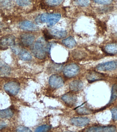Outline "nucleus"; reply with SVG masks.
Wrapping results in <instances>:
<instances>
[{"label": "nucleus", "mask_w": 117, "mask_h": 132, "mask_svg": "<svg viewBox=\"0 0 117 132\" xmlns=\"http://www.w3.org/2000/svg\"><path fill=\"white\" fill-rule=\"evenodd\" d=\"M83 87V82L80 80H74L70 84V89L72 91H79L82 89Z\"/></svg>", "instance_id": "4468645a"}, {"label": "nucleus", "mask_w": 117, "mask_h": 132, "mask_svg": "<svg viewBox=\"0 0 117 132\" xmlns=\"http://www.w3.org/2000/svg\"><path fill=\"white\" fill-rule=\"evenodd\" d=\"M51 128V126L48 125H44L40 126L37 128L35 130V131L36 132H46L50 130Z\"/></svg>", "instance_id": "4be33fe9"}, {"label": "nucleus", "mask_w": 117, "mask_h": 132, "mask_svg": "<svg viewBox=\"0 0 117 132\" xmlns=\"http://www.w3.org/2000/svg\"><path fill=\"white\" fill-rule=\"evenodd\" d=\"M113 119L117 120V107L114 108L111 110Z\"/></svg>", "instance_id": "c85d7f7f"}, {"label": "nucleus", "mask_w": 117, "mask_h": 132, "mask_svg": "<svg viewBox=\"0 0 117 132\" xmlns=\"http://www.w3.org/2000/svg\"><path fill=\"white\" fill-rule=\"evenodd\" d=\"M50 34L54 37L58 38H65L67 35L65 30L59 29H54L50 31Z\"/></svg>", "instance_id": "2eb2a0df"}, {"label": "nucleus", "mask_w": 117, "mask_h": 132, "mask_svg": "<svg viewBox=\"0 0 117 132\" xmlns=\"http://www.w3.org/2000/svg\"><path fill=\"white\" fill-rule=\"evenodd\" d=\"M18 54L19 58L23 61H30L32 59V56L30 53L24 49L19 51Z\"/></svg>", "instance_id": "dca6fc26"}, {"label": "nucleus", "mask_w": 117, "mask_h": 132, "mask_svg": "<svg viewBox=\"0 0 117 132\" xmlns=\"http://www.w3.org/2000/svg\"><path fill=\"white\" fill-rule=\"evenodd\" d=\"M62 99L66 104L71 106L74 105L77 101V97L75 95L71 93L64 95Z\"/></svg>", "instance_id": "9b49d317"}, {"label": "nucleus", "mask_w": 117, "mask_h": 132, "mask_svg": "<svg viewBox=\"0 0 117 132\" xmlns=\"http://www.w3.org/2000/svg\"><path fill=\"white\" fill-rule=\"evenodd\" d=\"M17 3L21 6H26L31 4V0H17Z\"/></svg>", "instance_id": "a878e982"}, {"label": "nucleus", "mask_w": 117, "mask_h": 132, "mask_svg": "<svg viewBox=\"0 0 117 132\" xmlns=\"http://www.w3.org/2000/svg\"><path fill=\"white\" fill-rule=\"evenodd\" d=\"M77 111L79 114L82 115L90 114L92 113V111L90 109L85 107L80 108L77 110Z\"/></svg>", "instance_id": "5701e85b"}, {"label": "nucleus", "mask_w": 117, "mask_h": 132, "mask_svg": "<svg viewBox=\"0 0 117 132\" xmlns=\"http://www.w3.org/2000/svg\"><path fill=\"white\" fill-rule=\"evenodd\" d=\"M116 131V127L113 126H107L93 127L86 130L87 132H115Z\"/></svg>", "instance_id": "9d476101"}, {"label": "nucleus", "mask_w": 117, "mask_h": 132, "mask_svg": "<svg viewBox=\"0 0 117 132\" xmlns=\"http://www.w3.org/2000/svg\"><path fill=\"white\" fill-rule=\"evenodd\" d=\"M15 38L12 35H8L2 37L1 39V48L5 49L14 45Z\"/></svg>", "instance_id": "39448f33"}, {"label": "nucleus", "mask_w": 117, "mask_h": 132, "mask_svg": "<svg viewBox=\"0 0 117 132\" xmlns=\"http://www.w3.org/2000/svg\"><path fill=\"white\" fill-rule=\"evenodd\" d=\"M35 39L34 36L32 34H23L20 37V42L23 46L27 47L32 44Z\"/></svg>", "instance_id": "1a4fd4ad"}, {"label": "nucleus", "mask_w": 117, "mask_h": 132, "mask_svg": "<svg viewBox=\"0 0 117 132\" xmlns=\"http://www.w3.org/2000/svg\"><path fill=\"white\" fill-rule=\"evenodd\" d=\"M104 77V75L102 74L95 71L90 72L86 76L87 79L90 82L101 80Z\"/></svg>", "instance_id": "ddd939ff"}, {"label": "nucleus", "mask_w": 117, "mask_h": 132, "mask_svg": "<svg viewBox=\"0 0 117 132\" xmlns=\"http://www.w3.org/2000/svg\"><path fill=\"white\" fill-rule=\"evenodd\" d=\"M75 2L82 7L87 6L89 5L90 0H74Z\"/></svg>", "instance_id": "b1692460"}, {"label": "nucleus", "mask_w": 117, "mask_h": 132, "mask_svg": "<svg viewBox=\"0 0 117 132\" xmlns=\"http://www.w3.org/2000/svg\"><path fill=\"white\" fill-rule=\"evenodd\" d=\"M61 18L60 14L44 13L41 16V20L42 22L46 23L48 27H52L59 21Z\"/></svg>", "instance_id": "f03ea898"}, {"label": "nucleus", "mask_w": 117, "mask_h": 132, "mask_svg": "<svg viewBox=\"0 0 117 132\" xmlns=\"http://www.w3.org/2000/svg\"><path fill=\"white\" fill-rule=\"evenodd\" d=\"M79 69L78 65L74 63H72L65 67L63 70L64 74L66 77L71 78L78 74Z\"/></svg>", "instance_id": "7ed1b4c3"}, {"label": "nucleus", "mask_w": 117, "mask_h": 132, "mask_svg": "<svg viewBox=\"0 0 117 132\" xmlns=\"http://www.w3.org/2000/svg\"><path fill=\"white\" fill-rule=\"evenodd\" d=\"M63 44L68 48H73L76 45V42L72 37H70L64 39L62 41Z\"/></svg>", "instance_id": "f3484780"}, {"label": "nucleus", "mask_w": 117, "mask_h": 132, "mask_svg": "<svg viewBox=\"0 0 117 132\" xmlns=\"http://www.w3.org/2000/svg\"><path fill=\"white\" fill-rule=\"evenodd\" d=\"M13 115V112L11 109L7 108L1 110L0 111V116L1 118H12Z\"/></svg>", "instance_id": "a211bd4d"}, {"label": "nucleus", "mask_w": 117, "mask_h": 132, "mask_svg": "<svg viewBox=\"0 0 117 132\" xmlns=\"http://www.w3.org/2000/svg\"><path fill=\"white\" fill-rule=\"evenodd\" d=\"M73 56L75 59H84L86 56V54L82 51L76 50L73 52Z\"/></svg>", "instance_id": "aec40b11"}, {"label": "nucleus", "mask_w": 117, "mask_h": 132, "mask_svg": "<svg viewBox=\"0 0 117 132\" xmlns=\"http://www.w3.org/2000/svg\"><path fill=\"white\" fill-rule=\"evenodd\" d=\"M89 119L86 117L74 118L71 120V122L74 125L78 127H84L88 124Z\"/></svg>", "instance_id": "f8f14e48"}, {"label": "nucleus", "mask_w": 117, "mask_h": 132, "mask_svg": "<svg viewBox=\"0 0 117 132\" xmlns=\"http://www.w3.org/2000/svg\"><path fill=\"white\" fill-rule=\"evenodd\" d=\"M63 0H46L48 5L51 6H57L60 5Z\"/></svg>", "instance_id": "393cba45"}, {"label": "nucleus", "mask_w": 117, "mask_h": 132, "mask_svg": "<svg viewBox=\"0 0 117 132\" xmlns=\"http://www.w3.org/2000/svg\"><path fill=\"white\" fill-rule=\"evenodd\" d=\"M93 1L97 4L102 5H109L111 3L113 0H93Z\"/></svg>", "instance_id": "bb28decb"}, {"label": "nucleus", "mask_w": 117, "mask_h": 132, "mask_svg": "<svg viewBox=\"0 0 117 132\" xmlns=\"http://www.w3.org/2000/svg\"><path fill=\"white\" fill-rule=\"evenodd\" d=\"M16 131L17 132H32L31 130L29 128L24 126H19L17 128Z\"/></svg>", "instance_id": "cd10ccee"}, {"label": "nucleus", "mask_w": 117, "mask_h": 132, "mask_svg": "<svg viewBox=\"0 0 117 132\" xmlns=\"http://www.w3.org/2000/svg\"><path fill=\"white\" fill-rule=\"evenodd\" d=\"M20 88V84L15 81L8 82L4 86V89L5 91L12 95H15L17 94Z\"/></svg>", "instance_id": "20e7f679"}, {"label": "nucleus", "mask_w": 117, "mask_h": 132, "mask_svg": "<svg viewBox=\"0 0 117 132\" xmlns=\"http://www.w3.org/2000/svg\"><path fill=\"white\" fill-rule=\"evenodd\" d=\"M49 82L51 87L54 88L62 87L64 84L63 80L61 77L57 75H53L50 77Z\"/></svg>", "instance_id": "0eeeda50"}, {"label": "nucleus", "mask_w": 117, "mask_h": 132, "mask_svg": "<svg viewBox=\"0 0 117 132\" xmlns=\"http://www.w3.org/2000/svg\"><path fill=\"white\" fill-rule=\"evenodd\" d=\"M96 68L101 71H112L117 68V61H109L101 63L97 65Z\"/></svg>", "instance_id": "423d86ee"}, {"label": "nucleus", "mask_w": 117, "mask_h": 132, "mask_svg": "<svg viewBox=\"0 0 117 132\" xmlns=\"http://www.w3.org/2000/svg\"><path fill=\"white\" fill-rule=\"evenodd\" d=\"M106 52L111 54H117V45L110 44L107 45L105 47Z\"/></svg>", "instance_id": "6ab92c4d"}, {"label": "nucleus", "mask_w": 117, "mask_h": 132, "mask_svg": "<svg viewBox=\"0 0 117 132\" xmlns=\"http://www.w3.org/2000/svg\"><path fill=\"white\" fill-rule=\"evenodd\" d=\"M117 98V85L115 84L113 86L112 89L110 103H112L116 100Z\"/></svg>", "instance_id": "412c9836"}, {"label": "nucleus", "mask_w": 117, "mask_h": 132, "mask_svg": "<svg viewBox=\"0 0 117 132\" xmlns=\"http://www.w3.org/2000/svg\"><path fill=\"white\" fill-rule=\"evenodd\" d=\"M19 27L22 30L28 31H37L39 28L32 22L30 21H24L19 24Z\"/></svg>", "instance_id": "6e6552de"}, {"label": "nucleus", "mask_w": 117, "mask_h": 132, "mask_svg": "<svg viewBox=\"0 0 117 132\" xmlns=\"http://www.w3.org/2000/svg\"><path fill=\"white\" fill-rule=\"evenodd\" d=\"M46 46L45 41L43 38L38 39L32 48V51L36 58L44 59L46 56Z\"/></svg>", "instance_id": "f257e3e1"}]
</instances>
